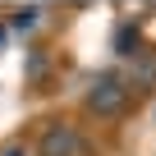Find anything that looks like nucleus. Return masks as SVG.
Wrapping results in <instances>:
<instances>
[{
    "mask_svg": "<svg viewBox=\"0 0 156 156\" xmlns=\"http://www.w3.org/2000/svg\"><path fill=\"white\" fill-rule=\"evenodd\" d=\"M129 97H133V87L124 83V78L101 73L97 83H92V92H87V110H97V115H119V110L129 106Z\"/></svg>",
    "mask_w": 156,
    "mask_h": 156,
    "instance_id": "f257e3e1",
    "label": "nucleus"
},
{
    "mask_svg": "<svg viewBox=\"0 0 156 156\" xmlns=\"http://www.w3.org/2000/svg\"><path fill=\"white\" fill-rule=\"evenodd\" d=\"M73 151H78L73 124H46V133L37 142V156H73Z\"/></svg>",
    "mask_w": 156,
    "mask_h": 156,
    "instance_id": "f03ea898",
    "label": "nucleus"
},
{
    "mask_svg": "<svg viewBox=\"0 0 156 156\" xmlns=\"http://www.w3.org/2000/svg\"><path fill=\"white\" fill-rule=\"evenodd\" d=\"M133 60H138V64H133V83H129V87H147V83H156V55H142V51H138Z\"/></svg>",
    "mask_w": 156,
    "mask_h": 156,
    "instance_id": "7ed1b4c3",
    "label": "nucleus"
},
{
    "mask_svg": "<svg viewBox=\"0 0 156 156\" xmlns=\"http://www.w3.org/2000/svg\"><path fill=\"white\" fill-rule=\"evenodd\" d=\"M115 51H119V55H138V28H133V23H119V32H115Z\"/></svg>",
    "mask_w": 156,
    "mask_h": 156,
    "instance_id": "20e7f679",
    "label": "nucleus"
},
{
    "mask_svg": "<svg viewBox=\"0 0 156 156\" xmlns=\"http://www.w3.org/2000/svg\"><path fill=\"white\" fill-rule=\"evenodd\" d=\"M37 14H41V5H28V9H19V14H14V28H19V32H23V28H32V23H37Z\"/></svg>",
    "mask_w": 156,
    "mask_h": 156,
    "instance_id": "39448f33",
    "label": "nucleus"
},
{
    "mask_svg": "<svg viewBox=\"0 0 156 156\" xmlns=\"http://www.w3.org/2000/svg\"><path fill=\"white\" fill-rule=\"evenodd\" d=\"M5 156H28V147H9V151H5Z\"/></svg>",
    "mask_w": 156,
    "mask_h": 156,
    "instance_id": "423d86ee",
    "label": "nucleus"
},
{
    "mask_svg": "<svg viewBox=\"0 0 156 156\" xmlns=\"http://www.w3.org/2000/svg\"><path fill=\"white\" fill-rule=\"evenodd\" d=\"M0 41H5V28H0Z\"/></svg>",
    "mask_w": 156,
    "mask_h": 156,
    "instance_id": "0eeeda50",
    "label": "nucleus"
}]
</instances>
